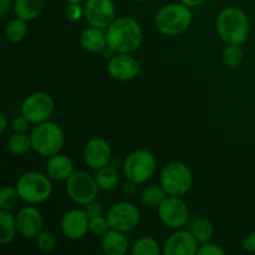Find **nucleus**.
<instances>
[{
  "mask_svg": "<svg viewBox=\"0 0 255 255\" xmlns=\"http://www.w3.org/2000/svg\"><path fill=\"white\" fill-rule=\"evenodd\" d=\"M107 46L114 52L131 54L141 46V25L136 19L129 16H120L107 27Z\"/></svg>",
  "mask_w": 255,
  "mask_h": 255,
  "instance_id": "obj_1",
  "label": "nucleus"
},
{
  "mask_svg": "<svg viewBox=\"0 0 255 255\" xmlns=\"http://www.w3.org/2000/svg\"><path fill=\"white\" fill-rule=\"evenodd\" d=\"M217 34L227 45H242L249 35V20L237 6H228L219 12L216 21Z\"/></svg>",
  "mask_w": 255,
  "mask_h": 255,
  "instance_id": "obj_2",
  "label": "nucleus"
},
{
  "mask_svg": "<svg viewBox=\"0 0 255 255\" xmlns=\"http://www.w3.org/2000/svg\"><path fill=\"white\" fill-rule=\"evenodd\" d=\"M192 22V11L183 2L164 5L154 16V26L161 34L176 36L186 31Z\"/></svg>",
  "mask_w": 255,
  "mask_h": 255,
  "instance_id": "obj_3",
  "label": "nucleus"
},
{
  "mask_svg": "<svg viewBox=\"0 0 255 255\" xmlns=\"http://www.w3.org/2000/svg\"><path fill=\"white\" fill-rule=\"evenodd\" d=\"M32 149L40 156L51 157L60 153L65 143L64 132L61 127L55 122H42L32 129L31 134Z\"/></svg>",
  "mask_w": 255,
  "mask_h": 255,
  "instance_id": "obj_4",
  "label": "nucleus"
},
{
  "mask_svg": "<svg viewBox=\"0 0 255 255\" xmlns=\"http://www.w3.org/2000/svg\"><path fill=\"white\" fill-rule=\"evenodd\" d=\"M16 189L20 198L30 204L44 203L52 193L50 177L40 172H26L16 182Z\"/></svg>",
  "mask_w": 255,
  "mask_h": 255,
  "instance_id": "obj_5",
  "label": "nucleus"
},
{
  "mask_svg": "<svg viewBox=\"0 0 255 255\" xmlns=\"http://www.w3.org/2000/svg\"><path fill=\"white\" fill-rule=\"evenodd\" d=\"M157 162L153 154L146 149H136L124 162V174L132 184L146 183L156 171Z\"/></svg>",
  "mask_w": 255,
  "mask_h": 255,
  "instance_id": "obj_6",
  "label": "nucleus"
},
{
  "mask_svg": "<svg viewBox=\"0 0 255 255\" xmlns=\"http://www.w3.org/2000/svg\"><path fill=\"white\" fill-rule=\"evenodd\" d=\"M193 176L187 164L183 162H169L161 173V186L168 196L181 197L191 189Z\"/></svg>",
  "mask_w": 255,
  "mask_h": 255,
  "instance_id": "obj_7",
  "label": "nucleus"
},
{
  "mask_svg": "<svg viewBox=\"0 0 255 255\" xmlns=\"http://www.w3.org/2000/svg\"><path fill=\"white\" fill-rule=\"evenodd\" d=\"M99 184L95 177L85 171H76L67 178L66 192L70 198L77 204L86 206L95 201L99 194Z\"/></svg>",
  "mask_w": 255,
  "mask_h": 255,
  "instance_id": "obj_8",
  "label": "nucleus"
},
{
  "mask_svg": "<svg viewBox=\"0 0 255 255\" xmlns=\"http://www.w3.org/2000/svg\"><path fill=\"white\" fill-rule=\"evenodd\" d=\"M55 102L47 92L37 91L29 95L22 102L21 115L26 117L30 124H42L51 117Z\"/></svg>",
  "mask_w": 255,
  "mask_h": 255,
  "instance_id": "obj_9",
  "label": "nucleus"
},
{
  "mask_svg": "<svg viewBox=\"0 0 255 255\" xmlns=\"http://www.w3.org/2000/svg\"><path fill=\"white\" fill-rule=\"evenodd\" d=\"M157 209L162 223L171 229L182 228L189 221L188 207L177 196H167Z\"/></svg>",
  "mask_w": 255,
  "mask_h": 255,
  "instance_id": "obj_10",
  "label": "nucleus"
},
{
  "mask_svg": "<svg viewBox=\"0 0 255 255\" xmlns=\"http://www.w3.org/2000/svg\"><path fill=\"white\" fill-rule=\"evenodd\" d=\"M107 219L111 229L120 232L133 231L139 223V211L136 206L129 202H119L114 204L107 212Z\"/></svg>",
  "mask_w": 255,
  "mask_h": 255,
  "instance_id": "obj_11",
  "label": "nucleus"
},
{
  "mask_svg": "<svg viewBox=\"0 0 255 255\" xmlns=\"http://www.w3.org/2000/svg\"><path fill=\"white\" fill-rule=\"evenodd\" d=\"M85 19L91 26L106 29L115 20V6L112 0H86Z\"/></svg>",
  "mask_w": 255,
  "mask_h": 255,
  "instance_id": "obj_12",
  "label": "nucleus"
},
{
  "mask_svg": "<svg viewBox=\"0 0 255 255\" xmlns=\"http://www.w3.org/2000/svg\"><path fill=\"white\" fill-rule=\"evenodd\" d=\"M198 242L191 231H177L168 237L163 246L164 255H196L199 248Z\"/></svg>",
  "mask_w": 255,
  "mask_h": 255,
  "instance_id": "obj_13",
  "label": "nucleus"
},
{
  "mask_svg": "<svg viewBox=\"0 0 255 255\" xmlns=\"http://www.w3.org/2000/svg\"><path fill=\"white\" fill-rule=\"evenodd\" d=\"M107 71L110 76L120 81H128L134 79L139 72V64L129 54H119L111 57L107 62Z\"/></svg>",
  "mask_w": 255,
  "mask_h": 255,
  "instance_id": "obj_14",
  "label": "nucleus"
},
{
  "mask_svg": "<svg viewBox=\"0 0 255 255\" xmlns=\"http://www.w3.org/2000/svg\"><path fill=\"white\" fill-rule=\"evenodd\" d=\"M90 218L84 209H72L65 213L61 219V231L66 238L77 241L89 232Z\"/></svg>",
  "mask_w": 255,
  "mask_h": 255,
  "instance_id": "obj_15",
  "label": "nucleus"
},
{
  "mask_svg": "<svg viewBox=\"0 0 255 255\" xmlns=\"http://www.w3.org/2000/svg\"><path fill=\"white\" fill-rule=\"evenodd\" d=\"M85 162L94 169H100L107 166L111 159V146L101 137H95L87 142L84 151Z\"/></svg>",
  "mask_w": 255,
  "mask_h": 255,
  "instance_id": "obj_16",
  "label": "nucleus"
},
{
  "mask_svg": "<svg viewBox=\"0 0 255 255\" xmlns=\"http://www.w3.org/2000/svg\"><path fill=\"white\" fill-rule=\"evenodd\" d=\"M17 232L26 239L36 238L42 231V216L35 207H24L15 217Z\"/></svg>",
  "mask_w": 255,
  "mask_h": 255,
  "instance_id": "obj_17",
  "label": "nucleus"
},
{
  "mask_svg": "<svg viewBox=\"0 0 255 255\" xmlns=\"http://www.w3.org/2000/svg\"><path fill=\"white\" fill-rule=\"evenodd\" d=\"M47 176L55 181H67L70 176L74 173V164L72 161L65 154H54L50 157L46 164Z\"/></svg>",
  "mask_w": 255,
  "mask_h": 255,
  "instance_id": "obj_18",
  "label": "nucleus"
},
{
  "mask_svg": "<svg viewBox=\"0 0 255 255\" xmlns=\"http://www.w3.org/2000/svg\"><path fill=\"white\" fill-rule=\"evenodd\" d=\"M102 251L107 255H125L128 252V239L124 232L110 229L101 241Z\"/></svg>",
  "mask_w": 255,
  "mask_h": 255,
  "instance_id": "obj_19",
  "label": "nucleus"
},
{
  "mask_svg": "<svg viewBox=\"0 0 255 255\" xmlns=\"http://www.w3.org/2000/svg\"><path fill=\"white\" fill-rule=\"evenodd\" d=\"M80 41L82 47L90 52H100L107 46L106 34H104L100 27L91 26V25L82 31Z\"/></svg>",
  "mask_w": 255,
  "mask_h": 255,
  "instance_id": "obj_20",
  "label": "nucleus"
},
{
  "mask_svg": "<svg viewBox=\"0 0 255 255\" xmlns=\"http://www.w3.org/2000/svg\"><path fill=\"white\" fill-rule=\"evenodd\" d=\"M44 0H15L14 12L16 17L31 21L35 20L44 10Z\"/></svg>",
  "mask_w": 255,
  "mask_h": 255,
  "instance_id": "obj_21",
  "label": "nucleus"
},
{
  "mask_svg": "<svg viewBox=\"0 0 255 255\" xmlns=\"http://www.w3.org/2000/svg\"><path fill=\"white\" fill-rule=\"evenodd\" d=\"M17 226L16 219L10 214V211H0V243L2 246L11 243L16 237Z\"/></svg>",
  "mask_w": 255,
  "mask_h": 255,
  "instance_id": "obj_22",
  "label": "nucleus"
},
{
  "mask_svg": "<svg viewBox=\"0 0 255 255\" xmlns=\"http://www.w3.org/2000/svg\"><path fill=\"white\" fill-rule=\"evenodd\" d=\"M99 188L102 191H114L120 183V174L116 168L111 166H105L102 168L97 169V173L95 176Z\"/></svg>",
  "mask_w": 255,
  "mask_h": 255,
  "instance_id": "obj_23",
  "label": "nucleus"
},
{
  "mask_svg": "<svg viewBox=\"0 0 255 255\" xmlns=\"http://www.w3.org/2000/svg\"><path fill=\"white\" fill-rule=\"evenodd\" d=\"M189 231L193 234L198 244L207 243L212 239L214 233L213 226L211 222L206 218H196L189 224Z\"/></svg>",
  "mask_w": 255,
  "mask_h": 255,
  "instance_id": "obj_24",
  "label": "nucleus"
},
{
  "mask_svg": "<svg viewBox=\"0 0 255 255\" xmlns=\"http://www.w3.org/2000/svg\"><path fill=\"white\" fill-rule=\"evenodd\" d=\"M6 148L10 153L15 154V156L25 154L30 148H32L31 137L25 134L24 132H15L7 138Z\"/></svg>",
  "mask_w": 255,
  "mask_h": 255,
  "instance_id": "obj_25",
  "label": "nucleus"
},
{
  "mask_svg": "<svg viewBox=\"0 0 255 255\" xmlns=\"http://www.w3.org/2000/svg\"><path fill=\"white\" fill-rule=\"evenodd\" d=\"M168 194L166 193L162 186H157V184H152V186H147L146 188L142 191L141 193V202L143 206L151 207V208H158L159 204L162 203Z\"/></svg>",
  "mask_w": 255,
  "mask_h": 255,
  "instance_id": "obj_26",
  "label": "nucleus"
},
{
  "mask_svg": "<svg viewBox=\"0 0 255 255\" xmlns=\"http://www.w3.org/2000/svg\"><path fill=\"white\" fill-rule=\"evenodd\" d=\"M27 26L26 21L22 19H12L7 22L6 27H5V36H6L7 41L10 42H20L25 36H26Z\"/></svg>",
  "mask_w": 255,
  "mask_h": 255,
  "instance_id": "obj_27",
  "label": "nucleus"
},
{
  "mask_svg": "<svg viewBox=\"0 0 255 255\" xmlns=\"http://www.w3.org/2000/svg\"><path fill=\"white\" fill-rule=\"evenodd\" d=\"M222 60L224 65L231 69H236L243 61V50L241 45H227L222 54Z\"/></svg>",
  "mask_w": 255,
  "mask_h": 255,
  "instance_id": "obj_28",
  "label": "nucleus"
},
{
  "mask_svg": "<svg viewBox=\"0 0 255 255\" xmlns=\"http://www.w3.org/2000/svg\"><path fill=\"white\" fill-rule=\"evenodd\" d=\"M159 252L158 243L149 237L138 239L132 247L133 255H158Z\"/></svg>",
  "mask_w": 255,
  "mask_h": 255,
  "instance_id": "obj_29",
  "label": "nucleus"
},
{
  "mask_svg": "<svg viewBox=\"0 0 255 255\" xmlns=\"http://www.w3.org/2000/svg\"><path fill=\"white\" fill-rule=\"evenodd\" d=\"M20 194L17 192L16 187L5 186L2 187L0 191V208L5 209V211H11L12 208L17 206L19 203Z\"/></svg>",
  "mask_w": 255,
  "mask_h": 255,
  "instance_id": "obj_30",
  "label": "nucleus"
},
{
  "mask_svg": "<svg viewBox=\"0 0 255 255\" xmlns=\"http://www.w3.org/2000/svg\"><path fill=\"white\" fill-rule=\"evenodd\" d=\"M110 229H111V226H110V222L107 219V217L99 216L90 219L89 232L94 237H101L102 238Z\"/></svg>",
  "mask_w": 255,
  "mask_h": 255,
  "instance_id": "obj_31",
  "label": "nucleus"
},
{
  "mask_svg": "<svg viewBox=\"0 0 255 255\" xmlns=\"http://www.w3.org/2000/svg\"><path fill=\"white\" fill-rule=\"evenodd\" d=\"M35 241H36V248L42 253H50L56 247V238L51 232L41 231Z\"/></svg>",
  "mask_w": 255,
  "mask_h": 255,
  "instance_id": "obj_32",
  "label": "nucleus"
},
{
  "mask_svg": "<svg viewBox=\"0 0 255 255\" xmlns=\"http://www.w3.org/2000/svg\"><path fill=\"white\" fill-rule=\"evenodd\" d=\"M199 255H224L226 251L222 248L221 246L216 243H211V242H207V243L201 244V247L198 248Z\"/></svg>",
  "mask_w": 255,
  "mask_h": 255,
  "instance_id": "obj_33",
  "label": "nucleus"
},
{
  "mask_svg": "<svg viewBox=\"0 0 255 255\" xmlns=\"http://www.w3.org/2000/svg\"><path fill=\"white\" fill-rule=\"evenodd\" d=\"M65 12H66L67 19L71 20V21H77V20L81 19L82 15H85V10L80 5V2H69Z\"/></svg>",
  "mask_w": 255,
  "mask_h": 255,
  "instance_id": "obj_34",
  "label": "nucleus"
},
{
  "mask_svg": "<svg viewBox=\"0 0 255 255\" xmlns=\"http://www.w3.org/2000/svg\"><path fill=\"white\" fill-rule=\"evenodd\" d=\"M85 213L89 216V218H94V217H99V216H102V213H104V207H102L101 203H99V202H96V199L92 202H90V203H87L86 206H85L84 208Z\"/></svg>",
  "mask_w": 255,
  "mask_h": 255,
  "instance_id": "obj_35",
  "label": "nucleus"
},
{
  "mask_svg": "<svg viewBox=\"0 0 255 255\" xmlns=\"http://www.w3.org/2000/svg\"><path fill=\"white\" fill-rule=\"evenodd\" d=\"M29 120L21 115V116L16 117V119L12 121V129H14L15 132H25L27 129V127H29Z\"/></svg>",
  "mask_w": 255,
  "mask_h": 255,
  "instance_id": "obj_36",
  "label": "nucleus"
},
{
  "mask_svg": "<svg viewBox=\"0 0 255 255\" xmlns=\"http://www.w3.org/2000/svg\"><path fill=\"white\" fill-rule=\"evenodd\" d=\"M242 248L251 253H255V231L242 241Z\"/></svg>",
  "mask_w": 255,
  "mask_h": 255,
  "instance_id": "obj_37",
  "label": "nucleus"
},
{
  "mask_svg": "<svg viewBox=\"0 0 255 255\" xmlns=\"http://www.w3.org/2000/svg\"><path fill=\"white\" fill-rule=\"evenodd\" d=\"M11 6V0H0V16L4 17Z\"/></svg>",
  "mask_w": 255,
  "mask_h": 255,
  "instance_id": "obj_38",
  "label": "nucleus"
},
{
  "mask_svg": "<svg viewBox=\"0 0 255 255\" xmlns=\"http://www.w3.org/2000/svg\"><path fill=\"white\" fill-rule=\"evenodd\" d=\"M181 1L189 7H197L199 6V5L203 4L206 0H181Z\"/></svg>",
  "mask_w": 255,
  "mask_h": 255,
  "instance_id": "obj_39",
  "label": "nucleus"
},
{
  "mask_svg": "<svg viewBox=\"0 0 255 255\" xmlns=\"http://www.w3.org/2000/svg\"><path fill=\"white\" fill-rule=\"evenodd\" d=\"M0 132L1 133H4L5 129H6V126H7V121H6V116H5L4 114H0Z\"/></svg>",
  "mask_w": 255,
  "mask_h": 255,
  "instance_id": "obj_40",
  "label": "nucleus"
},
{
  "mask_svg": "<svg viewBox=\"0 0 255 255\" xmlns=\"http://www.w3.org/2000/svg\"><path fill=\"white\" fill-rule=\"evenodd\" d=\"M69 2H81L82 0H67Z\"/></svg>",
  "mask_w": 255,
  "mask_h": 255,
  "instance_id": "obj_41",
  "label": "nucleus"
},
{
  "mask_svg": "<svg viewBox=\"0 0 255 255\" xmlns=\"http://www.w3.org/2000/svg\"><path fill=\"white\" fill-rule=\"evenodd\" d=\"M136 1H146V0H136Z\"/></svg>",
  "mask_w": 255,
  "mask_h": 255,
  "instance_id": "obj_42",
  "label": "nucleus"
}]
</instances>
